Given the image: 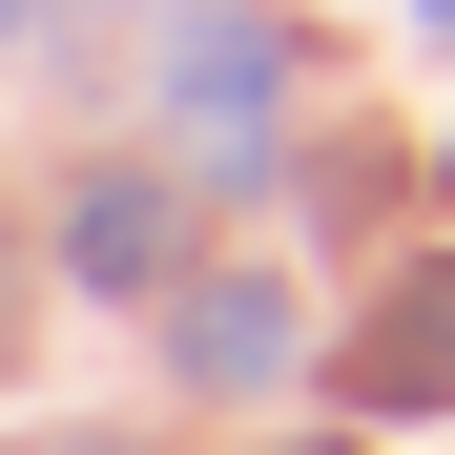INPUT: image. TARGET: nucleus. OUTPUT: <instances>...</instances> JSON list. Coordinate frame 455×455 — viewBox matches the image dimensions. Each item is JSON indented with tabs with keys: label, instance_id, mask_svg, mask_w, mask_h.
<instances>
[{
	"label": "nucleus",
	"instance_id": "obj_1",
	"mask_svg": "<svg viewBox=\"0 0 455 455\" xmlns=\"http://www.w3.org/2000/svg\"><path fill=\"white\" fill-rule=\"evenodd\" d=\"M269 104H290V21H228V0H207V21H166V124L207 145V166H249Z\"/></svg>",
	"mask_w": 455,
	"mask_h": 455
},
{
	"label": "nucleus",
	"instance_id": "obj_2",
	"mask_svg": "<svg viewBox=\"0 0 455 455\" xmlns=\"http://www.w3.org/2000/svg\"><path fill=\"white\" fill-rule=\"evenodd\" d=\"M62 269H84V290H166V269H187L166 166H84V187H62Z\"/></svg>",
	"mask_w": 455,
	"mask_h": 455
},
{
	"label": "nucleus",
	"instance_id": "obj_3",
	"mask_svg": "<svg viewBox=\"0 0 455 455\" xmlns=\"http://www.w3.org/2000/svg\"><path fill=\"white\" fill-rule=\"evenodd\" d=\"M352 414H455V269H394L352 331Z\"/></svg>",
	"mask_w": 455,
	"mask_h": 455
},
{
	"label": "nucleus",
	"instance_id": "obj_4",
	"mask_svg": "<svg viewBox=\"0 0 455 455\" xmlns=\"http://www.w3.org/2000/svg\"><path fill=\"white\" fill-rule=\"evenodd\" d=\"M166 352L207 372V394H269V372H290V290L269 269H187L166 290Z\"/></svg>",
	"mask_w": 455,
	"mask_h": 455
},
{
	"label": "nucleus",
	"instance_id": "obj_5",
	"mask_svg": "<svg viewBox=\"0 0 455 455\" xmlns=\"http://www.w3.org/2000/svg\"><path fill=\"white\" fill-rule=\"evenodd\" d=\"M21 21H42V0H0V42H21Z\"/></svg>",
	"mask_w": 455,
	"mask_h": 455
},
{
	"label": "nucleus",
	"instance_id": "obj_6",
	"mask_svg": "<svg viewBox=\"0 0 455 455\" xmlns=\"http://www.w3.org/2000/svg\"><path fill=\"white\" fill-rule=\"evenodd\" d=\"M0 331H21V269H0Z\"/></svg>",
	"mask_w": 455,
	"mask_h": 455
},
{
	"label": "nucleus",
	"instance_id": "obj_7",
	"mask_svg": "<svg viewBox=\"0 0 455 455\" xmlns=\"http://www.w3.org/2000/svg\"><path fill=\"white\" fill-rule=\"evenodd\" d=\"M414 21H435V42H455V0H414Z\"/></svg>",
	"mask_w": 455,
	"mask_h": 455
},
{
	"label": "nucleus",
	"instance_id": "obj_8",
	"mask_svg": "<svg viewBox=\"0 0 455 455\" xmlns=\"http://www.w3.org/2000/svg\"><path fill=\"white\" fill-rule=\"evenodd\" d=\"M311 455H352V435H311Z\"/></svg>",
	"mask_w": 455,
	"mask_h": 455
}]
</instances>
